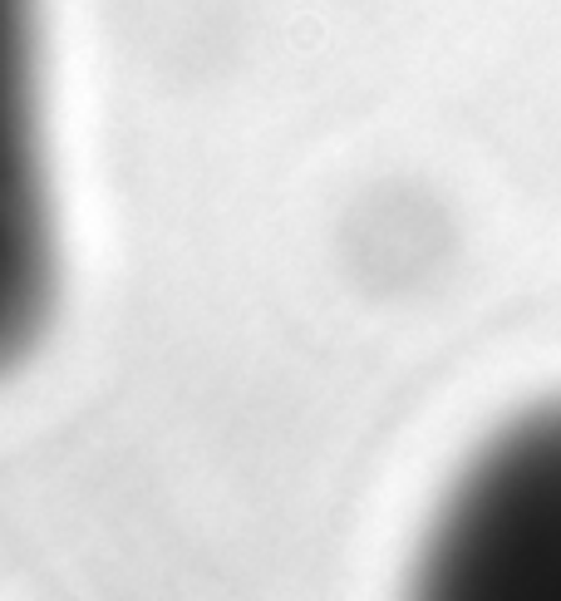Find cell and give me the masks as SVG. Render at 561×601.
Segmentation results:
<instances>
[{"label":"cell","instance_id":"7a4b0ae2","mask_svg":"<svg viewBox=\"0 0 561 601\" xmlns=\"http://www.w3.org/2000/svg\"><path fill=\"white\" fill-rule=\"evenodd\" d=\"M50 296V203L35 108V0H0V366L35 335Z\"/></svg>","mask_w":561,"mask_h":601},{"label":"cell","instance_id":"6da1fadb","mask_svg":"<svg viewBox=\"0 0 561 601\" xmlns=\"http://www.w3.org/2000/svg\"><path fill=\"white\" fill-rule=\"evenodd\" d=\"M424 581L448 597L561 601V409L512 424L463 473Z\"/></svg>","mask_w":561,"mask_h":601}]
</instances>
